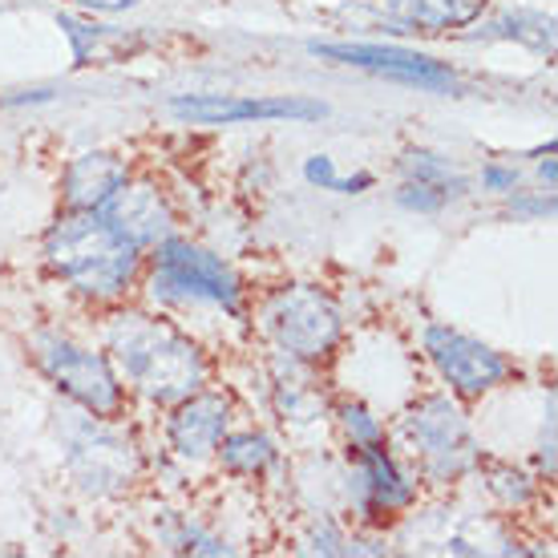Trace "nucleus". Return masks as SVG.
I'll list each match as a JSON object with an SVG mask.
<instances>
[{"mask_svg": "<svg viewBox=\"0 0 558 558\" xmlns=\"http://www.w3.org/2000/svg\"><path fill=\"white\" fill-rule=\"evenodd\" d=\"M219 458L231 474H243V477H255L264 474L267 465L276 461V446H271V437L267 433H255V429H243V433H223V441H219Z\"/></svg>", "mask_w": 558, "mask_h": 558, "instance_id": "obj_18", "label": "nucleus"}, {"mask_svg": "<svg viewBox=\"0 0 558 558\" xmlns=\"http://www.w3.org/2000/svg\"><path fill=\"white\" fill-rule=\"evenodd\" d=\"M405 25L441 33V28H465L486 13L489 0H397Z\"/></svg>", "mask_w": 558, "mask_h": 558, "instance_id": "obj_17", "label": "nucleus"}, {"mask_svg": "<svg viewBox=\"0 0 558 558\" xmlns=\"http://www.w3.org/2000/svg\"><path fill=\"white\" fill-rule=\"evenodd\" d=\"M336 417H340V429H344V437L352 441V449L385 446V425H380V417L368 405L344 401V405L336 409Z\"/></svg>", "mask_w": 558, "mask_h": 558, "instance_id": "obj_20", "label": "nucleus"}, {"mask_svg": "<svg viewBox=\"0 0 558 558\" xmlns=\"http://www.w3.org/2000/svg\"><path fill=\"white\" fill-rule=\"evenodd\" d=\"M489 489L502 498L506 506H522V502H531V477L526 474H518V470H498L494 474V482H489Z\"/></svg>", "mask_w": 558, "mask_h": 558, "instance_id": "obj_23", "label": "nucleus"}, {"mask_svg": "<svg viewBox=\"0 0 558 558\" xmlns=\"http://www.w3.org/2000/svg\"><path fill=\"white\" fill-rule=\"evenodd\" d=\"M98 215L118 231V235L130 239L138 252L142 247L162 243V239H170V231H174V215H170L167 198L158 195L150 182L126 179L106 203H101Z\"/></svg>", "mask_w": 558, "mask_h": 558, "instance_id": "obj_13", "label": "nucleus"}, {"mask_svg": "<svg viewBox=\"0 0 558 558\" xmlns=\"http://www.w3.org/2000/svg\"><path fill=\"white\" fill-rule=\"evenodd\" d=\"M482 186H486V191H514V186H518V170L489 162V167L482 170Z\"/></svg>", "mask_w": 558, "mask_h": 558, "instance_id": "obj_27", "label": "nucleus"}, {"mask_svg": "<svg viewBox=\"0 0 558 558\" xmlns=\"http://www.w3.org/2000/svg\"><path fill=\"white\" fill-rule=\"evenodd\" d=\"M33 361L57 389L70 397L73 405H82L94 417L113 421L122 413V377L106 352H94L70 340L61 332H37L33 336Z\"/></svg>", "mask_w": 558, "mask_h": 558, "instance_id": "obj_6", "label": "nucleus"}, {"mask_svg": "<svg viewBox=\"0 0 558 558\" xmlns=\"http://www.w3.org/2000/svg\"><path fill=\"white\" fill-rule=\"evenodd\" d=\"M89 13H126V9H138L142 0H73Z\"/></svg>", "mask_w": 558, "mask_h": 558, "instance_id": "obj_28", "label": "nucleus"}, {"mask_svg": "<svg viewBox=\"0 0 558 558\" xmlns=\"http://www.w3.org/2000/svg\"><path fill=\"white\" fill-rule=\"evenodd\" d=\"M264 328L300 364L328 361L344 336V312L332 295L312 288V283H295V288H279L264 304Z\"/></svg>", "mask_w": 558, "mask_h": 558, "instance_id": "obj_5", "label": "nucleus"}, {"mask_svg": "<svg viewBox=\"0 0 558 558\" xmlns=\"http://www.w3.org/2000/svg\"><path fill=\"white\" fill-rule=\"evenodd\" d=\"M344 543H349V538L336 531L332 522H324L320 531L307 538V550H320V555H344Z\"/></svg>", "mask_w": 558, "mask_h": 558, "instance_id": "obj_26", "label": "nucleus"}, {"mask_svg": "<svg viewBox=\"0 0 558 558\" xmlns=\"http://www.w3.org/2000/svg\"><path fill=\"white\" fill-rule=\"evenodd\" d=\"M482 37H489V41H518L534 49V53L550 57L555 53V16L531 13V9H510V13L486 21Z\"/></svg>", "mask_w": 558, "mask_h": 558, "instance_id": "obj_16", "label": "nucleus"}, {"mask_svg": "<svg viewBox=\"0 0 558 558\" xmlns=\"http://www.w3.org/2000/svg\"><path fill=\"white\" fill-rule=\"evenodd\" d=\"M397 203H401L405 210H417V215H437V210L449 203V195H441V191L429 186V182L405 179L401 182V191H397Z\"/></svg>", "mask_w": 558, "mask_h": 558, "instance_id": "obj_22", "label": "nucleus"}, {"mask_svg": "<svg viewBox=\"0 0 558 558\" xmlns=\"http://www.w3.org/2000/svg\"><path fill=\"white\" fill-rule=\"evenodd\" d=\"M130 179L126 162L110 150L77 154L61 174V195L70 210H101V203Z\"/></svg>", "mask_w": 558, "mask_h": 558, "instance_id": "obj_14", "label": "nucleus"}, {"mask_svg": "<svg viewBox=\"0 0 558 558\" xmlns=\"http://www.w3.org/2000/svg\"><path fill=\"white\" fill-rule=\"evenodd\" d=\"M45 259L73 292L118 300L138 276V247L113 231L98 210H70L45 235Z\"/></svg>", "mask_w": 558, "mask_h": 558, "instance_id": "obj_2", "label": "nucleus"}, {"mask_svg": "<svg viewBox=\"0 0 558 558\" xmlns=\"http://www.w3.org/2000/svg\"><path fill=\"white\" fill-rule=\"evenodd\" d=\"M352 502L361 510V518L377 522V518H392L417 502V482L392 461L385 446L356 449V465H352Z\"/></svg>", "mask_w": 558, "mask_h": 558, "instance_id": "obj_11", "label": "nucleus"}, {"mask_svg": "<svg viewBox=\"0 0 558 558\" xmlns=\"http://www.w3.org/2000/svg\"><path fill=\"white\" fill-rule=\"evenodd\" d=\"M373 186V174H352V179H336V195H364Z\"/></svg>", "mask_w": 558, "mask_h": 558, "instance_id": "obj_29", "label": "nucleus"}, {"mask_svg": "<svg viewBox=\"0 0 558 558\" xmlns=\"http://www.w3.org/2000/svg\"><path fill=\"white\" fill-rule=\"evenodd\" d=\"M510 210L514 215H531V219H550L555 215V195H550V186H546L543 195H514Z\"/></svg>", "mask_w": 558, "mask_h": 558, "instance_id": "obj_25", "label": "nucleus"}, {"mask_svg": "<svg viewBox=\"0 0 558 558\" xmlns=\"http://www.w3.org/2000/svg\"><path fill=\"white\" fill-rule=\"evenodd\" d=\"M304 179L312 182V186H320V191H332L340 174H336V162L328 154H312L304 162Z\"/></svg>", "mask_w": 558, "mask_h": 558, "instance_id": "obj_24", "label": "nucleus"}, {"mask_svg": "<svg viewBox=\"0 0 558 558\" xmlns=\"http://www.w3.org/2000/svg\"><path fill=\"white\" fill-rule=\"evenodd\" d=\"M170 546H174V550H186V555H231V546H227L223 538H215V534L195 526V522H179Z\"/></svg>", "mask_w": 558, "mask_h": 558, "instance_id": "obj_21", "label": "nucleus"}, {"mask_svg": "<svg viewBox=\"0 0 558 558\" xmlns=\"http://www.w3.org/2000/svg\"><path fill=\"white\" fill-rule=\"evenodd\" d=\"M170 113L195 126H239V122H320L328 106L312 98H235V94H198L174 98Z\"/></svg>", "mask_w": 558, "mask_h": 558, "instance_id": "obj_9", "label": "nucleus"}, {"mask_svg": "<svg viewBox=\"0 0 558 558\" xmlns=\"http://www.w3.org/2000/svg\"><path fill=\"white\" fill-rule=\"evenodd\" d=\"M65 465L85 494H118L138 474V453L130 437L110 429V421L85 413L65 429Z\"/></svg>", "mask_w": 558, "mask_h": 558, "instance_id": "obj_7", "label": "nucleus"}, {"mask_svg": "<svg viewBox=\"0 0 558 558\" xmlns=\"http://www.w3.org/2000/svg\"><path fill=\"white\" fill-rule=\"evenodd\" d=\"M401 170H405V179L413 182H429V186H437L441 195H465V179H461L458 170L449 167V158H441V154L433 150H405V158H401Z\"/></svg>", "mask_w": 558, "mask_h": 558, "instance_id": "obj_19", "label": "nucleus"}, {"mask_svg": "<svg viewBox=\"0 0 558 558\" xmlns=\"http://www.w3.org/2000/svg\"><path fill=\"white\" fill-rule=\"evenodd\" d=\"M227 425H231V401L223 392L195 389L191 397H182L167 421L170 449L186 461H203L219 449Z\"/></svg>", "mask_w": 558, "mask_h": 558, "instance_id": "obj_12", "label": "nucleus"}, {"mask_svg": "<svg viewBox=\"0 0 558 558\" xmlns=\"http://www.w3.org/2000/svg\"><path fill=\"white\" fill-rule=\"evenodd\" d=\"M110 361L154 405H179L207 385V356L179 324L146 312H118L106 328Z\"/></svg>", "mask_w": 558, "mask_h": 558, "instance_id": "obj_1", "label": "nucleus"}, {"mask_svg": "<svg viewBox=\"0 0 558 558\" xmlns=\"http://www.w3.org/2000/svg\"><path fill=\"white\" fill-rule=\"evenodd\" d=\"M538 174L546 179V186H555V162H550V158H546L543 167H538Z\"/></svg>", "mask_w": 558, "mask_h": 558, "instance_id": "obj_30", "label": "nucleus"}, {"mask_svg": "<svg viewBox=\"0 0 558 558\" xmlns=\"http://www.w3.org/2000/svg\"><path fill=\"white\" fill-rule=\"evenodd\" d=\"M425 352L458 397H482V392L498 389L510 377V361L502 352L474 340V336L458 332V328H449V324L425 328Z\"/></svg>", "mask_w": 558, "mask_h": 558, "instance_id": "obj_8", "label": "nucleus"}, {"mask_svg": "<svg viewBox=\"0 0 558 558\" xmlns=\"http://www.w3.org/2000/svg\"><path fill=\"white\" fill-rule=\"evenodd\" d=\"M401 437L417 458L421 477H429V482H458L470 470H477V461H482L470 421L446 392L421 397L401 421Z\"/></svg>", "mask_w": 558, "mask_h": 558, "instance_id": "obj_4", "label": "nucleus"}, {"mask_svg": "<svg viewBox=\"0 0 558 558\" xmlns=\"http://www.w3.org/2000/svg\"><path fill=\"white\" fill-rule=\"evenodd\" d=\"M316 57L336 61V65H352V70L385 73L397 82L421 85V89H453L458 77L446 61H433L429 53L417 49H401V45H307Z\"/></svg>", "mask_w": 558, "mask_h": 558, "instance_id": "obj_10", "label": "nucleus"}, {"mask_svg": "<svg viewBox=\"0 0 558 558\" xmlns=\"http://www.w3.org/2000/svg\"><path fill=\"white\" fill-rule=\"evenodd\" d=\"M150 292L162 304L179 307H223L227 316L243 312V288L239 276L231 271L223 255L195 247L186 239H162L154 243V271H150Z\"/></svg>", "mask_w": 558, "mask_h": 558, "instance_id": "obj_3", "label": "nucleus"}, {"mask_svg": "<svg viewBox=\"0 0 558 558\" xmlns=\"http://www.w3.org/2000/svg\"><path fill=\"white\" fill-rule=\"evenodd\" d=\"M65 37L73 45V61L77 65H118L142 49V37L113 25H94V21H77V16H57Z\"/></svg>", "mask_w": 558, "mask_h": 558, "instance_id": "obj_15", "label": "nucleus"}]
</instances>
